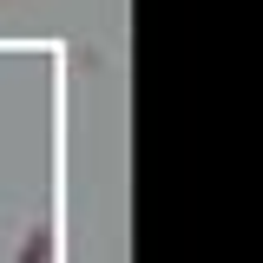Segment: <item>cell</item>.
<instances>
[{
    "label": "cell",
    "instance_id": "cell-1",
    "mask_svg": "<svg viewBox=\"0 0 263 263\" xmlns=\"http://www.w3.org/2000/svg\"><path fill=\"white\" fill-rule=\"evenodd\" d=\"M13 263H53V224H33L27 237H20Z\"/></svg>",
    "mask_w": 263,
    "mask_h": 263
}]
</instances>
